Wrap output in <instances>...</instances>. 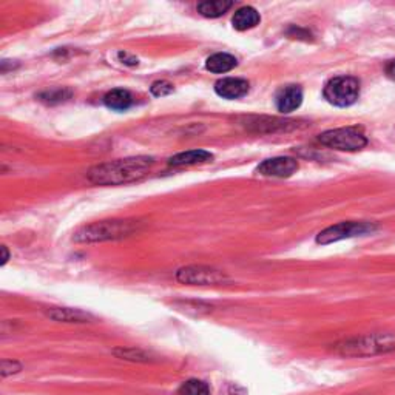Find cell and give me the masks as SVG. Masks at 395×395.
I'll return each instance as SVG.
<instances>
[{"label": "cell", "mask_w": 395, "mask_h": 395, "mask_svg": "<svg viewBox=\"0 0 395 395\" xmlns=\"http://www.w3.org/2000/svg\"><path fill=\"white\" fill-rule=\"evenodd\" d=\"M113 355L119 360L133 361V363H153L156 360L151 352L136 348H117L113 350Z\"/></svg>", "instance_id": "obj_16"}, {"label": "cell", "mask_w": 395, "mask_h": 395, "mask_svg": "<svg viewBox=\"0 0 395 395\" xmlns=\"http://www.w3.org/2000/svg\"><path fill=\"white\" fill-rule=\"evenodd\" d=\"M323 95L335 107H350L360 96V82L350 76H338L326 83Z\"/></svg>", "instance_id": "obj_3"}, {"label": "cell", "mask_w": 395, "mask_h": 395, "mask_svg": "<svg viewBox=\"0 0 395 395\" xmlns=\"http://www.w3.org/2000/svg\"><path fill=\"white\" fill-rule=\"evenodd\" d=\"M215 91L224 99H240L247 95L249 82L240 78H224L215 83Z\"/></svg>", "instance_id": "obj_11"}, {"label": "cell", "mask_w": 395, "mask_h": 395, "mask_svg": "<svg viewBox=\"0 0 395 395\" xmlns=\"http://www.w3.org/2000/svg\"><path fill=\"white\" fill-rule=\"evenodd\" d=\"M117 57H119L121 61H122L124 64H127V65H138V59L129 56L127 53H122V52H121L119 54H117Z\"/></svg>", "instance_id": "obj_22"}, {"label": "cell", "mask_w": 395, "mask_h": 395, "mask_svg": "<svg viewBox=\"0 0 395 395\" xmlns=\"http://www.w3.org/2000/svg\"><path fill=\"white\" fill-rule=\"evenodd\" d=\"M259 20H261V18H259V13L255 10V8L244 6L235 13L232 23L235 30L247 31L250 28H255L259 23Z\"/></svg>", "instance_id": "obj_14"}, {"label": "cell", "mask_w": 395, "mask_h": 395, "mask_svg": "<svg viewBox=\"0 0 395 395\" xmlns=\"http://www.w3.org/2000/svg\"><path fill=\"white\" fill-rule=\"evenodd\" d=\"M178 395H212V386L204 380L190 378L179 386Z\"/></svg>", "instance_id": "obj_18"}, {"label": "cell", "mask_w": 395, "mask_h": 395, "mask_svg": "<svg viewBox=\"0 0 395 395\" xmlns=\"http://www.w3.org/2000/svg\"><path fill=\"white\" fill-rule=\"evenodd\" d=\"M233 6L232 2H227V0H212V2H203L198 5V11L208 19L221 18L223 14L230 10Z\"/></svg>", "instance_id": "obj_17"}, {"label": "cell", "mask_w": 395, "mask_h": 395, "mask_svg": "<svg viewBox=\"0 0 395 395\" xmlns=\"http://www.w3.org/2000/svg\"><path fill=\"white\" fill-rule=\"evenodd\" d=\"M2 254H4V257H2V266H5L8 263V259H10V254H8L6 246H2Z\"/></svg>", "instance_id": "obj_24"}, {"label": "cell", "mask_w": 395, "mask_h": 395, "mask_svg": "<svg viewBox=\"0 0 395 395\" xmlns=\"http://www.w3.org/2000/svg\"><path fill=\"white\" fill-rule=\"evenodd\" d=\"M175 278L186 285H218L229 283V276L224 272L207 266H187L176 272Z\"/></svg>", "instance_id": "obj_7"}, {"label": "cell", "mask_w": 395, "mask_h": 395, "mask_svg": "<svg viewBox=\"0 0 395 395\" xmlns=\"http://www.w3.org/2000/svg\"><path fill=\"white\" fill-rule=\"evenodd\" d=\"M139 223L134 221H100L83 225L74 233L73 240L76 242H104L129 238L130 235L138 232Z\"/></svg>", "instance_id": "obj_2"}, {"label": "cell", "mask_w": 395, "mask_h": 395, "mask_svg": "<svg viewBox=\"0 0 395 395\" xmlns=\"http://www.w3.org/2000/svg\"><path fill=\"white\" fill-rule=\"evenodd\" d=\"M318 141L326 147H331L340 151H358L363 147H366L367 144V139L365 134L354 127L324 131L318 136Z\"/></svg>", "instance_id": "obj_6"}, {"label": "cell", "mask_w": 395, "mask_h": 395, "mask_svg": "<svg viewBox=\"0 0 395 395\" xmlns=\"http://www.w3.org/2000/svg\"><path fill=\"white\" fill-rule=\"evenodd\" d=\"M302 102V90L298 86H285L275 96L276 110L281 113H292L300 108Z\"/></svg>", "instance_id": "obj_9"}, {"label": "cell", "mask_w": 395, "mask_h": 395, "mask_svg": "<svg viewBox=\"0 0 395 395\" xmlns=\"http://www.w3.org/2000/svg\"><path fill=\"white\" fill-rule=\"evenodd\" d=\"M155 159L150 156H133L99 164L87 173L90 182L96 186H121L136 181L153 167Z\"/></svg>", "instance_id": "obj_1"}, {"label": "cell", "mask_w": 395, "mask_h": 395, "mask_svg": "<svg viewBox=\"0 0 395 395\" xmlns=\"http://www.w3.org/2000/svg\"><path fill=\"white\" fill-rule=\"evenodd\" d=\"M213 155L206 150H190L182 151V153L175 155L169 159V164L173 167H184V165H196V164H206L212 163Z\"/></svg>", "instance_id": "obj_12"}, {"label": "cell", "mask_w": 395, "mask_h": 395, "mask_svg": "<svg viewBox=\"0 0 395 395\" xmlns=\"http://www.w3.org/2000/svg\"><path fill=\"white\" fill-rule=\"evenodd\" d=\"M71 98V91L66 88H54V90H47L44 93L39 95V100L45 102L48 105H54V104H61L69 100Z\"/></svg>", "instance_id": "obj_19"}, {"label": "cell", "mask_w": 395, "mask_h": 395, "mask_svg": "<svg viewBox=\"0 0 395 395\" xmlns=\"http://www.w3.org/2000/svg\"><path fill=\"white\" fill-rule=\"evenodd\" d=\"M375 229H377L375 224L366 223V221L340 223L332 227H327V229L318 233L317 242L322 246H327V244H332V242H338L343 240L363 237V235H369V233L375 232Z\"/></svg>", "instance_id": "obj_5"}, {"label": "cell", "mask_w": 395, "mask_h": 395, "mask_svg": "<svg viewBox=\"0 0 395 395\" xmlns=\"http://www.w3.org/2000/svg\"><path fill=\"white\" fill-rule=\"evenodd\" d=\"M298 170V163L293 158L280 156L267 159L258 167L257 172L263 176H273V178H289Z\"/></svg>", "instance_id": "obj_8"}, {"label": "cell", "mask_w": 395, "mask_h": 395, "mask_svg": "<svg viewBox=\"0 0 395 395\" xmlns=\"http://www.w3.org/2000/svg\"><path fill=\"white\" fill-rule=\"evenodd\" d=\"M45 315L53 322L59 323H74V324H83L95 322V317L83 312L81 309H71V307H52L48 309Z\"/></svg>", "instance_id": "obj_10"}, {"label": "cell", "mask_w": 395, "mask_h": 395, "mask_svg": "<svg viewBox=\"0 0 395 395\" xmlns=\"http://www.w3.org/2000/svg\"><path fill=\"white\" fill-rule=\"evenodd\" d=\"M104 104L107 105V108H110V110L125 112L133 105V96L129 90L116 88L108 91L104 96Z\"/></svg>", "instance_id": "obj_13"}, {"label": "cell", "mask_w": 395, "mask_h": 395, "mask_svg": "<svg viewBox=\"0 0 395 395\" xmlns=\"http://www.w3.org/2000/svg\"><path fill=\"white\" fill-rule=\"evenodd\" d=\"M386 76H388L389 79L395 81V61H392V62L386 65Z\"/></svg>", "instance_id": "obj_23"}, {"label": "cell", "mask_w": 395, "mask_h": 395, "mask_svg": "<svg viewBox=\"0 0 395 395\" xmlns=\"http://www.w3.org/2000/svg\"><path fill=\"white\" fill-rule=\"evenodd\" d=\"M20 371H22V365L16 360H2V363H0V374H2V378L16 375Z\"/></svg>", "instance_id": "obj_20"}, {"label": "cell", "mask_w": 395, "mask_h": 395, "mask_svg": "<svg viewBox=\"0 0 395 395\" xmlns=\"http://www.w3.org/2000/svg\"><path fill=\"white\" fill-rule=\"evenodd\" d=\"M392 348L391 343L377 335H367V337L350 338L338 343L335 350L343 357H369L380 354V352Z\"/></svg>", "instance_id": "obj_4"}, {"label": "cell", "mask_w": 395, "mask_h": 395, "mask_svg": "<svg viewBox=\"0 0 395 395\" xmlns=\"http://www.w3.org/2000/svg\"><path fill=\"white\" fill-rule=\"evenodd\" d=\"M237 65H238V61L235 59V56L227 54V53H216L207 59L206 69L212 73L221 74V73L232 71Z\"/></svg>", "instance_id": "obj_15"}, {"label": "cell", "mask_w": 395, "mask_h": 395, "mask_svg": "<svg viewBox=\"0 0 395 395\" xmlns=\"http://www.w3.org/2000/svg\"><path fill=\"white\" fill-rule=\"evenodd\" d=\"M150 91H151V95H153V96L163 98V96H167V95L172 93L173 86H172L170 82H167V81H156V82L151 83Z\"/></svg>", "instance_id": "obj_21"}]
</instances>
